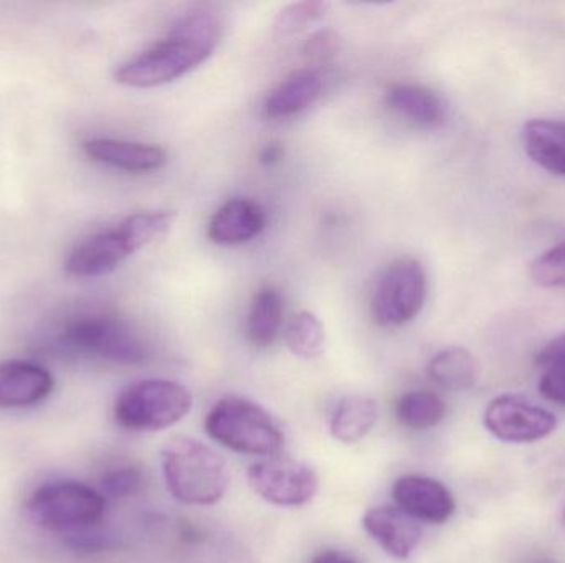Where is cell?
Returning a JSON list of instances; mask_svg holds the SVG:
<instances>
[{"mask_svg":"<svg viewBox=\"0 0 565 563\" xmlns=\"http://www.w3.org/2000/svg\"><path fill=\"white\" fill-rule=\"evenodd\" d=\"M222 22L209 9L185 13L171 33L116 69V82L129 88H156L181 78L217 48Z\"/></svg>","mask_w":565,"mask_h":563,"instance_id":"obj_1","label":"cell"},{"mask_svg":"<svg viewBox=\"0 0 565 563\" xmlns=\"http://www.w3.org/2000/svg\"><path fill=\"white\" fill-rule=\"evenodd\" d=\"M174 212H139L109 230L89 235L70 251L65 271L76 278H96L115 271L126 258L164 237Z\"/></svg>","mask_w":565,"mask_h":563,"instance_id":"obj_2","label":"cell"},{"mask_svg":"<svg viewBox=\"0 0 565 563\" xmlns=\"http://www.w3.org/2000/svg\"><path fill=\"white\" fill-rule=\"evenodd\" d=\"M161 459L166 486L182 505L214 506L227 492V463L199 440L174 436L162 448Z\"/></svg>","mask_w":565,"mask_h":563,"instance_id":"obj_3","label":"cell"},{"mask_svg":"<svg viewBox=\"0 0 565 563\" xmlns=\"http://www.w3.org/2000/svg\"><path fill=\"white\" fill-rule=\"evenodd\" d=\"M205 432L218 445L242 455L277 456L285 435L274 416L244 397H225L205 419Z\"/></svg>","mask_w":565,"mask_h":563,"instance_id":"obj_4","label":"cell"},{"mask_svg":"<svg viewBox=\"0 0 565 563\" xmlns=\"http://www.w3.org/2000/svg\"><path fill=\"white\" fill-rule=\"evenodd\" d=\"M192 396L174 380H139L126 387L115 403V420L129 432H161L185 419Z\"/></svg>","mask_w":565,"mask_h":563,"instance_id":"obj_5","label":"cell"},{"mask_svg":"<svg viewBox=\"0 0 565 563\" xmlns=\"http://www.w3.org/2000/svg\"><path fill=\"white\" fill-rule=\"evenodd\" d=\"M30 519L39 528L58 534H76L95 528L106 511L103 492L78 481L42 486L29 499Z\"/></svg>","mask_w":565,"mask_h":563,"instance_id":"obj_6","label":"cell"},{"mask_svg":"<svg viewBox=\"0 0 565 563\" xmlns=\"http://www.w3.org/2000/svg\"><path fill=\"white\" fill-rule=\"evenodd\" d=\"M63 344L73 353L98 357L119 366H141L148 360V344L129 323L113 314H86L66 324Z\"/></svg>","mask_w":565,"mask_h":563,"instance_id":"obj_7","label":"cell"},{"mask_svg":"<svg viewBox=\"0 0 565 563\" xmlns=\"http://www.w3.org/2000/svg\"><path fill=\"white\" fill-rule=\"evenodd\" d=\"M427 273L420 261H395L379 278L372 294V316L382 327H398L418 316L427 301Z\"/></svg>","mask_w":565,"mask_h":563,"instance_id":"obj_8","label":"cell"},{"mask_svg":"<svg viewBox=\"0 0 565 563\" xmlns=\"http://www.w3.org/2000/svg\"><path fill=\"white\" fill-rule=\"evenodd\" d=\"M248 485L270 505L298 508L318 495L319 476L308 463L277 455L250 466Z\"/></svg>","mask_w":565,"mask_h":563,"instance_id":"obj_9","label":"cell"},{"mask_svg":"<svg viewBox=\"0 0 565 563\" xmlns=\"http://www.w3.org/2000/svg\"><path fill=\"white\" fill-rule=\"evenodd\" d=\"M484 426L504 443H534L553 435L556 416L521 397L501 396L484 410Z\"/></svg>","mask_w":565,"mask_h":563,"instance_id":"obj_10","label":"cell"},{"mask_svg":"<svg viewBox=\"0 0 565 563\" xmlns=\"http://www.w3.org/2000/svg\"><path fill=\"white\" fill-rule=\"evenodd\" d=\"M392 496L397 508L405 515L428 524H444L457 509L450 489L427 476H404L397 479Z\"/></svg>","mask_w":565,"mask_h":563,"instance_id":"obj_11","label":"cell"},{"mask_svg":"<svg viewBox=\"0 0 565 563\" xmlns=\"http://www.w3.org/2000/svg\"><path fill=\"white\" fill-rule=\"evenodd\" d=\"M365 532L397 561H407L422 541L418 521L394 506L369 509L362 519Z\"/></svg>","mask_w":565,"mask_h":563,"instance_id":"obj_12","label":"cell"},{"mask_svg":"<svg viewBox=\"0 0 565 563\" xmlns=\"http://www.w3.org/2000/svg\"><path fill=\"white\" fill-rule=\"evenodd\" d=\"M55 380L45 367L25 360L0 362V409H29L49 399Z\"/></svg>","mask_w":565,"mask_h":563,"instance_id":"obj_13","label":"cell"},{"mask_svg":"<svg viewBox=\"0 0 565 563\" xmlns=\"http://www.w3.org/2000/svg\"><path fill=\"white\" fill-rule=\"evenodd\" d=\"M267 215L250 198L225 202L209 224V238L217 245H241L254 240L264 231Z\"/></svg>","mask_w":565,"mask_h":563,"instance_id":"obj_14","label":"cell"},{"mask_svg":"<svg viewBox=\"0 0 565 563\" xmlns=\"http://www.w3.org/2000/svg\"><path fill=\"white\" fill-rule=\"evenodd\" d=\"M83 149L93 161L128 172L158 171L168 161L164 149L145 142L99 138L86 141Z\"/></svg>","mask_w":565,"mask_h":563,"instance_id":"obj_15","label":"cell"},{"mask_svg":"<svg viewBox=\"0 0 565 563\" xmlns=\"http://www.w3.org/2000/svg\"><path fill=\"white\" fill-rule=\"evenodd\" d=\"M524 152L534 164L551 174L565 177V121L536 118L527 121L521 132Z\"/></svg>","mask_w":565,"mask_h":563,"instance_id":"obj_16","label":"cell"},{"mask_svg":"<svg viewBox=\"0 0 565 563\" xmlns=\"http://www.w3.org/2000/svg\"><path fill=\"white\" fill-rule=\"evenodd\" d=\"M385 102L392 111L425 128H437L447 119L444 99L425 86L397 83L385 93Z\"/></svg>","mask_w":565,"mask_h":563,"instance_id":"obj_17","label":"cell"},{"mask_svg":"<svg viewBox=\"0 0 565 563\" xmlns=\"http://www.w3.org/2000/svg\"><path fill=\"white\" fill-rule=\"evenodd\" d=\"M379 419L375 400L362 396H348L339 400L329 422L332 439L344 445H358L374 429Z\"/></svg>","mask_w":565,"mask_h":563,"instance_id":"obj_18","label":"cell"},{"mask_svg":"<svg viewBox=\"0 0 565 563\" xmlns=\"http://www.w3.org/2000/svg\"><path fill=\"white\" fill-rule=\"evenodd\" d=\"M431 382L450 392H467L477 383L480 367L470 350L448 347L431 357L427 366Z\"/></svg>","mask_w":565,"mask_h":563,"instance_id":"obj_19","label":"cell"},{"mask_svg":"<svg viewBox=\"0 0 565 563\" xmlns=\"http://www.w3.org/2000/svg\"><path fill=\"white\" fill-rule=\"evenodd\" d=\"M321 89V78L316 73H295L271 91L265 102V112L270 118L298 115L319 98Z\"/></svg>","mask_w":565,"mask_h":563,"instance_id":"obj_20","label":"cell"},{"mask_svg":"<svg viewBox=\"0 0 565 563\" xmlns=\"http://www.w3.org/2000/svg\"><path fill=\"white\" fill-rule=\"evenodd\" d=\"M282 296L274 286H264L255 293L248 313V339L258 347H270L280 336Z\"/></svg>","mask_w":565,"mask_h":563,"instance_id":"obj_21","label":"cell"},{"mask_svg":"<svg viewBox=\"0 0 565 563\" xmlns=\"http://www.w3.org/2000/svg\"><path fill=\"white\" fill-rule=\"evenodd\" d=\"M447 413L444 399L428 390H412L398 399L395 415L411 430H428L437 426Z\"/></svg>","mask_w":565,"mask_h":563,"instance_id":"obj_22","label":"cell"},{"mask_svg":"<svg viewBox=\"0 0 565 563\" xmlns=\"http://www.w3.org/2000/svg\"><path fill=\"white\" fill-rule=\"evenodd\" d=\"M288 349L301 359H318L324 350L326 333L319 317L311 311H301L289 321L285 331Z\"/></svg>","mask_w":565,"mask_h":563,"instance_id":"obj_23","label":"cell"},{"mask_svg":"<svg viewBox=\"0 0 565 563\" xmlns=\"http://www.w3.org/2000/svg\"><path fill=\"white\" fill-rule=\"evenodd\" d=\"M328 3L306 0V2L289 3L278 13L275 32L278 36H291L301 32L324 15Z\"/></svg>","mask_w":565,"mask_h":563,"instance_id":"obj_24","label":"cell"},{"mask_svg":"<svg viewBox=\"0 0 565 563\" xmlns=\"http://www.w3.org/2000/svg\"><path fill=\"white\" fill-rule=\"evenodd\" d=\"M531 278L543 288H565V243L541 253L531 263Z\"/></svg>","mask_w":565,"mask_h":563,"instance_id":"obj_25","label":"cell"},{"mask_svg":"<svg viewBox=\"0 0 565 563\" xmlns=\"http://www.w3.org/2000/svg\"><path fill=\"white\" fill-rule=\"evenodd\" d=\"M145 485V475L136 466H119V468L109 469L103 475L102 489L103 496L109 498L122 499L135 496L141 491Z\"/></svg>","mask_w":565,"mask_h":563,"instance_id":"obj_26","label":"cell"},{"mask_svg":"<svg viewBox=\"0 0 565 563\" xmlns=\"http://www.w3.org/2000/svg\"><path fill=\"white\" fill-rule=\"evenodd\" d=\"M339 50H341V36L334 30H318L308 36L302 46L305 55L318 62L334 58Z\"/></svg>","mask_w":565,"mask_h":563,"instance_id":"obj_27","label":"cell"},{"mask_svg":"<svg viewBox=\"0 0 565 563\" xmlns=\"http://www.w3.org/2000/svg\"><path fill=\"white\" fill-rule=\"evenodd\" d=\"M540 392L543 393L544 399L565 407V366L544 369Z\"/></svg>","mask_w":565,"mask_h":563,"instance_id":"obj_28","label":"cell"},{"mask_svg":"<svg viewBox=\"0 0 565 563\" xmlns=\"http://www.w3.org/2000/svg\"><path fill=\"white\" fill-rule=\"evenodd\" d=\"M536 362L541 369L565 366V333L554 337L540 350Z\"/></svg>","mask_w":565,"mask_h":563,"instance_id":"obj_29","label":"cell"},{"mask_svg":"<svg viewBox=\"0 0 565 563\" xmlns=\"http://www.w3.org/2000/svg\"><path fill=\"white\" fill-rule=\"evenodd\" d=\"M282 154H285V151H282L280 144L267 145V148H265L264 151H262L260 162L264 165L277 164V162L281 161Z\"/></svg>","mask_w":565,"mask_h":563,"instance_id":"obj_30","label":"cell"},{"mask_svg":"<svg viewBox=\"0 0 565 563\" xmlns=\"http://www.w3.org/2000/svg\"><path fill=\"white\" fill-rule=\"evenodd\" d=\"M312 563H359L354 561L352 557H348V555L341 554V552L335 551H324L321 554L316 555L315 561Z\"/></svg>","mask_w":565,"mask_h":563,"instance_id":"obj_31","label":"cell"},{"mask_svg":"<svg viewBox=\"0 0 565 563\" xmlns=\"http://www.w3.org/2000/svg\"><path fill=\"white\" fill-rule=\"evenodd\" d=\"M564 518H565V512H564Z\"/></svg>","mask_w":565,"mask_h":563,"instance_id":"obj_32","label":"cell"},{"mask_svg":"<svg viewBox=\"0 0 565 563\" xmlns=\"http://www.w3.org/2000/svg\"><path fill=\"white\" fill-rule=\"evenodd\" d=\"M546 563H551V562H546Z\"/></svg>","mask_w":565,"mask_h":563,"instance_id":"obj_33","label":"cell"}]
</instances>
